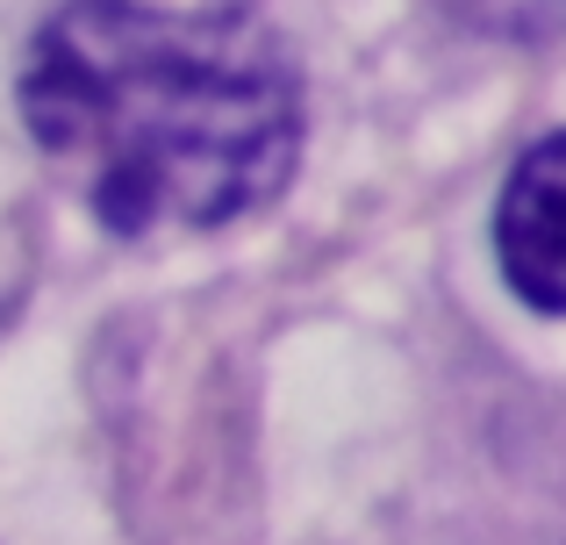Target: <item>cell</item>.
<instances>
[{
  "label": "cell",
  "instance_id": "cell-3",
  "mask_svg": "<svg viewBox=\"0 0 566 545\" xmlns=\"http://www.w3.org/2000/svg\"><path fill=\"white\" fill-rule=\"evenodd\" d=\"M452 22L510 43H559L566 36V0H438Z\"/></svg>",
  "mask_w": 566,
  "mask_h": 545
},
{
  "label": "cell",
  "instance_id": "cell-2",
  "mask_svg": "<svg viewBox=\"0 0 566 545\" xmlns=\"http://www.w3.org/2000/svg\"><path fill=\"white\" fill-rule=\"evenodd\" d=\"M495 266L538 316H566V129L510 166L495 201Z\"/></svg>",
  "mask_w": 566,
  "mask_h": 545
},
{
  "label": "cell",
  "instance_id": "cell-1",
  "mask_svg": "<svg viewBox=\"0 0 566 545\" xmlns=\"http://www.w3.org/2000/svg\"><path fill=\"white\" fill-rule=\"evenodd\" d=\"M22 123L123 238L222 230L294 180L302 72L251 8L72 0L29 43Z\"/></svg>",
  "mask_w": 566,
  "mask_h": 545
}]
</instances>
